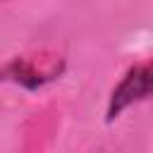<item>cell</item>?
<instances>
[{
  "label": "cell",
  "instance_id": "1",
  "mask_svg": "<svg viewBox=\"0 0 153 153\" xmlns=\"http://www.w3.org/2000/svg\"><path fill=\"white\" fill-rule=\"evenodd\" d=\"M146 96H153V62L136 65L134 69H129V74L124 76V81L112 93L110 117H115L122 108H127L129 103H134L139 98H146Z\"/></svg>",
  "mask_w": 153,
  "mask_h": 153
}]
</instances>
